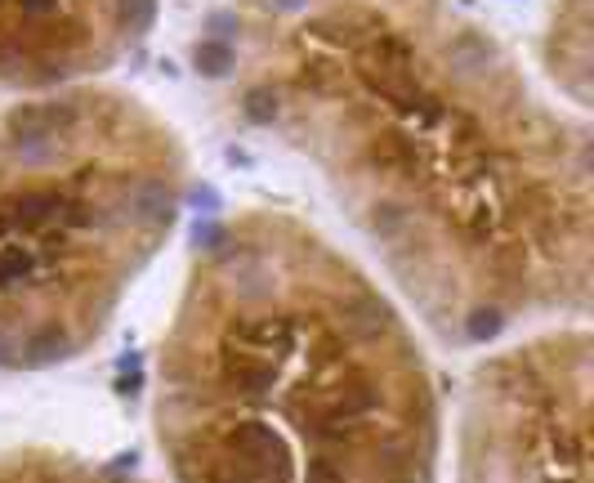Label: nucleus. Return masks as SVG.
<instances>
[{"label": "nucleus", "mask_w": 594, "mask_h": 483, "mask_svg": "<svg viewBox=\"0 0 594 483\" xmlns=\"http://www.w3.org/2000/svg\"><path fill=\"white\" fill-rule=\"evenodd\" d=\"M193 184L179 126L90 81L0 104V372L90 354L157 265Z\"/></svg>", "instance_id": "7ed1b4c3"}, {"label": "nucleus", "mask_w": 594, "mask_h": 483, "mask_svg": "<svg viewBox=\"0 0 594 483\" xmlns=\"http://www.w3.org/2000/svg\"><path fill=\"white\" fill-rule=\"evenodd\" d=\"M586 318L487 354L456 408V483H594Z\"/></svg>", "instance_id": "20e7f679"}, {"label": "nucleus", "mask_w": 594, "mask_h": 483, "mask_svg": "<svg viewBox=\"0 0 594 483\" xmlns=\"http://www.w3.org/2000/svg\"><path fill=\"white\" fill-rule=\"evenodd\" d=\"M456 0H246L237 107L304 157L447 349L594 300L590 112Z\"/></svg>", "instance_id": "f257e3e1"}, {"label": "nucleus", "mask_w": 594, "mask_h": 483, "mask_svg": "<svg viewBox=\"0 0 594 483\" xmlns=\"http://www.w3.org/2000/svg\"><path fill=\"white\" fill-rule=\"evenodd\" d=\"M193 67L206 76V81H228L233 67H237V50L233 41H219V36H206L193 45Z\"/></svg>", "instance_id": "6e6552de"}, {"label": "nucleus", "mask_w": 594, "mask_h": 483, "mask_svg": "<svg viewBox=\"0 0 594 483\" xmlns=\"http://www.w3.org/2000/svg\"><path fill=\"white\" fill-rule=\"evenodd\" d=\"M0 483H148L94 466L63 448H9L0 452Z\"/></svg>", "instance_id": "0eeeda50"}, {"label": "nucleus", "mask_w": 594, "mask_h": 483, "mask_svg": "<svg viewBox=\"0 0 594 483\" xmlns=\"http://www.w3.org/2000/svg\"><path fill=\"white\" fill-rule=\"evenodd\" d=\"M174 483H438L425 340L353 251L286 206L197 228L157 354Z\"/></svg>", "instance_id": "f03ea898"}, {"label": "nucleus", "mask_w": 594, "mask_h": 483, "mask_svg": "<svg viewBox=\"0 0 594 483\" xmlns=\"http://www.w3.org/2000/svg\"><path fill=\"white\" fill-rule=\"evenodd\" d=\"M545 76L563 99L590 112V72H594V14L590 0H554V14L545 23Z\"/></svg>", "instance_id": "423d86ee"}, {"label": "nucleus", "mask_w": 594, "mask_h": 483, "mask_svg": "<svg viewBox=\"0 0 594 483\" xmlns=\"http://www.w3.org/2000/svg\"><path fill=\"white\" fill-rule=\"evenodd\" d=\"M162 0H0V99L104 81L157 27Z\"/></svg>", "instance_id": "39448f33"}]
</instances>
